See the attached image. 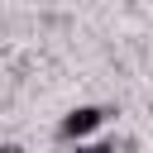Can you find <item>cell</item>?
I'll use <instances>...</instances> for the list:
<instances>
[{
	"instance_id": "cell-1",
	"label": "cell",
	"mask_w": 153,
	"mask_h": 153,
	"mask_svg": "<svg viewBox=\"0 0 153 153\" xmlns=\"http://www.w3.org/2000/svg\"><path fill=\"white\" fill-rule=\"evenodd\" d=\"M115 110L110 105H76V110H67L62 115V124H57V139H67V143H81V139H91L105 120H110Z\"/></svg>"
},
{
	"instance_id": "cell-2",
	"label": "cell",
	"mask_w": 153,
	"mask_h": 153,
	"mask_svg": "<svg viewBox=\"0 0 153 153\" xmlns=\"http://www.w3.org/2000/svg\"><path fill=\"white\" fill-rule=\"evenodd\" d=\"M67 153H115V143H110V139H96V143H86V139H81V143H72Z\"/></svg>"
},
{
	"instance_id": "cell-3",
	"label": "cell",
	"mask_w": 153,
	"mask_h": 153,
	"mask_svg": "<svg viewBox=\"0 0 153 153\" xmlns=\"http://www.w3.org/2000/svg\"><path fill=\"white\" fill-rule=\"evenodd\" d=\"M0 153H24V143H14V139H0Z\"/></svg>"
}]
</instances>
